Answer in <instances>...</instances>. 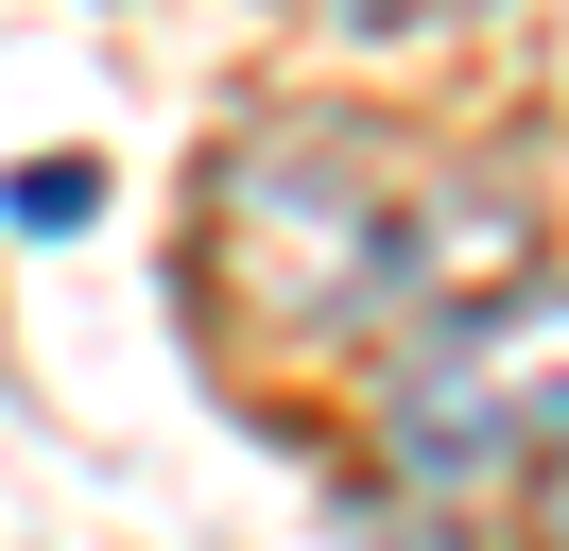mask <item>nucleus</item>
Segmentation results:
<instances>
[{"mask_svg":"<svg viewBox=\"0 0 569 551\" xmlns=\"http://www.w3.org/2000/svg\"><path fill=\"white\" fill-rule=\"evenodd\" d=\"M500 241H518V207L449 190L397 121H242L208 156V276L277 344L466 310V293H500Z\"/></svg>","mask_w":569,"mask_h":551,"instance_id":"1","label":"nucleus"},{"mask_svg":"<svg viewBox=\"0 0 569 551\" xmlns=\"http://www.w3.org/2000/svg\"><path fill=\"white\" fill-rule=\"evenodd\" d=\"M311 34H346V52H415V34H466V18H500V0H293Z\"/></svg>","mask_w":569,"mask_h":551,"instance_id":"3","label":"nucleus"},{"mask_svg":"<svg viewBox=\"0 0 569 551\" xmlns=\"http://www.w3.org/2000/svg\"><path fill=\"white\" fill-rule=\"evenodd\" d=\"M380 465L415 500H535L569 465V276H500L397 344Z\"/></svg>","mask_w":569,"mask_h":551,"instance_id":"2","label":"nucleus"},{"mask_svg":"<svg viewBox=\"0 0 569 551\" xmlns=\"http://www.w3.org/2000/svg\"><path fill=\"white\" fill-rule=\"evenodd\" d=\"M535 534H552V551H569V465H552V482H535Z\"/></svg>","mask_w":569,"mask_h":551,"instance_id":"4","label":"nucleus"}]
</instances>
